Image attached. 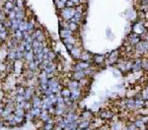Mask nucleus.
<instances>
[{"instance_id":"1","label":"nucleus","mask_w":148,"mask_h":130,"mask_svg":"<svg viewBox=\"0 0 148 130\" xmlns=\"http://www.w3.org/2000/svg\"><path fill=\"white\" fill-rule=\"evenodd\" d=\"M144 22L145 21H143V20H138L137 19V21H135L132 24V26H131L132 33H134V34H136L138 36H141L143 33H145L147 30H146V28L144 26Z\"/></svg>"},{"instance_id":"2","label":"nucleus","mask_w":148,"mask_h":130,"mask_svg":"<svg viewBox=\"0 0 148 130\" xmlns=\"http://www.w3.org/2000/svg\"><path fill=\"white\" fill-rule=\"evenodd\" d=\"M119 57H120V52H119V50H114V51H112V52L109 54L108 58L106 59V60H107V64L113 65V64L117 63V61L118 60Z\"/></svg>"},{"instance_id":"3","label":"nucleus","mask_w":148,"mask_h":130,"mask_svg":"<svg viewBox=\"0 0 148 130\" xmlns=\"http://www.w3.org/2000/svg\"><path fill=\"white\" fill-rule=\"evenodd\" d=\"M141 40V39H140V36H138V35H136V34H134V33H129L128 34V36L126 37V39H125V41H127L128 43H130L131 45H135V44H137L139 41Z\"/></svg>"},{"instance_id":"4","label":"nucleus","mask_w":148,"mask_h":130,"mask_svg":"<svg viewBox=\"0 0 148 130\" xmlns=\"http://www.w3.org/2000/svg\"><path fill=\"white\" fill-rule=\"evenodd\" d=\"M82 51H83L82 46H77V45H76V46H74V47L69 51V53H70L71 57H72L74 60H78V61H79Z\"/></svg>"},{"instance_id":"5","label":"nucleus","mask_w":148,"mask_h":130,"mask_svg":"<svg viewBox=\"0 0 148 130\" xmlns=\"http://www.w3.org/2000/svg\"><path fill=\"white\" fill-rule=\"evenodd\" d=\"M142 64H143V58L142 57H137V58H134L133 59V66H132V69L131 71L132 72H138L140 71L142 68Z\"/></svg>"},{"instance_id":"6","label":"nucleus","mask_w":148,"mask_h":130,"mask_svg":"<svg viewBox=\"0 0 148 130\" xmlns=\"http://www.w3.org/2000/svg\"><path fill=\"white\" fill-rule=\"evenodd\" d=\"M83 96V91H82V88H78L76 90H73L71 91V100L73 102H78L80 101V99L82 98Z\"/></svg>"},{"instance_id":"7","label":"nucleus","mask_w":148,"mask_h":130,"mask_svg":"<svg viewBox=\"0 0 148 130\" xmlns=\"http://www.w3.org/2000/svg\"><path fill=\"white\" fill-rule=\"evenodd\" d=\"M117 68L121 73H125L126 72V59L119 57L118 60L117 61Z\"/></svg>"},{"instance_id":"8","label":"nucleus","mask_w":148,"mask_h":130,"mask_svg":"<svg viewBox=\"0 0 148 130\" xmlns=\"http://www.w3.org/2000/svg\"><path fill=\"white\" fill-rule=\"evenodd\" d=\"M114 116H115V113H114L112 110H110V109L102 110V111L99 113V117H101V118L104 119V120H110V119H112Z\"/></svg>"},{"instance_id":"9","label":"nucleus","mask_w":148,"mask_h":130,"mask_svg":"<svg viewBox=\"0 0 148 130\" xmlns=\"http://www.w3.org/2000/svg\"><path fill=\"white\" fill-rule=\"evenodd\" d=\"M84 77H86V74H85L84 70L76 71V72H71V79H72V80L80 81V80L83 79Z\"/></svg>"},{"instance_id":"10","label":"nucleus","mask_w":148,"mask_h":130,"mask_svg":"<svg viewBox=\"0 0 148 130\" xmlns=\"http://www.w3.org/2000/svg\"><path fill=\"white\" fill-rule=\"evenodd\" d=\"M106 59H107V57L105 55H103V54H96V55L93 56L92 60H93L95 65H102L106 61Z\"/></svg>"},{"instance_id":"11","label":"nucleus","mask_w":148,"mask_h":130,"mask_svg":"<svg viewBox=\"0 0 148 130\" xmlns=\"http://www.w3.org/2000/svg\"><path fill=\"white\" fill-rule=\"evenodd\" d=\"M80 120H89V121H92L94 118H93V112L91 110H83L81 115L79 116Z\"/></svg>"},{"instance_id":"12","label":"nucleus","mask_w":148,"mask_h":130,"mask_svg":"<svg viewBox=\"0 0 148 130\" xmlns=\"http://www.w3.org/2000/svg\"><path fill=\"white\" fill-rule=\"evenodd\" d=\"M92 59H93V55H92L89 51L83 50L82 53H81V56H80V59H79V60H81V61H90V62H91Z\"/></svg>"},{"instance_id":"13","label":"nucleus","mask_w":148,"mask_h":130,"mask_svg":"<svg viewBox=\"0 0 148 130\" xmlns=\"http://www.w3.org/2000/svg\"><path fill=\"white\" fill-rule=\"evenodd\" d=\"M67 87H68L71 91L76 90V89H78V88H81V87H80V84H79V81L72 80V79L69 80V82H68V84H67Z\"/></svg>"},{"instance_id":"14","label":"nucleus","mask_w":148,"mask_h":130,"mask_svg":"<svg viewBox=\"0 0 148 130\" xmlns=\"http://www.w3.org/2000/svg\"><path fill=\"white\" fill-rule=\"evenodd\" d=\"M79 84H80V87L83 89V88H86V87H89L91 85V80H90V77H84L83 79H81L79 81Z\"/></svg>"},{"instance_id":"15","label":"nucleus","mask_w":148,"mask_h":130,"mask_svg":"<svg viewBox=\"0 0 148 130\" xmlns=\"http://www.w3.org/2000/svg\"><path fill=\"white\" fill-rule=\"evenodd\" d=\"M90 125H91V121H89V120H79L78 121V128H80V129L88 128V127H90Z\"/></svg>"},{"instance_id":"16","label":"nucleus","mask_w":148,"mask_h":130,"mask_svg":"<svg viewBox=\"0 0 148 130\" xmlns=\"http://www.w3.org/2000/svg\"><path fill=\"white\" fill-rule=\"evenodd\" d=\"M40 118H41L44 122H46V121L50 118V113H49V111H48V110H43L42 113H41V115H40Z\"/></svg>"},{"instance_id":"17","label":"nucleus","mask_w":148,"mask_h":130,"mask_svg":"<svg viewBox=\"0 0 148 130\" xmlns=\"http://www.w3.org/2000/svg\"><path fill=\"white\" fill-rule=\"evenodd\" d=\"M77 63H78V65H79V66H80L83 70H85V69H87V68H89V67L92 66L90 61H81V60H79Z\"/></svg>"},{"instance_id":"18","label":"nucleus","mask_w":148,"mask_h":130,"mask_svg":"<svg viewBox=\"0 0 148 130\" xmlns=\"http://www.w3.org/2000/svg\"><path fill=\"white\" fill-rule=\"evenodd\" d=\"M60 95H61L63 98L71 97V90H70L68 87H64V88L60 91Z\"/></svg>"},{"instance_id":"19","label":"nucleus","mask_w":148,"mask_h":130,"mask_svg":"<svg viewBox=\"0 0 148 130\" xmlns=\"http://www.w3.org/2000/svg\"><path fill=\"white\" fill-rule=\"evenodd\" d=\"M135 100V106H134V110L142 108L144 106V100L142 99H134Z\"/></svg>"},{"instance_id":"20","label":"nucleus","mask_w":148,"mask_h":130,"mask_svg":"<svg viewBox=\"0 0 148 130\" xmlns=\"http://www.w3.org/2000/svg\"><path fill=\"white\" fill-rule=\"evenodd\" d=\"M137 10L139 11H143V12H147L148 11V4H138L137 5Z\"/></svg>"},{"instance_id":"21","label":"nucleus","mask_w":148,"mask_h":130,"mask_svg":"<svg viewBox=\"0 0 148 130\" xmlns=\"http://www.w3.org/2000/svg\"><path fill=\"white\" fill-rule=\"evenodd\" d=\"M137 19H138V20H143V21H146V19H145V12L137 10Z\"/></svg>"},{"instance_id":"22","label":"nucleus","mask_w":148,"mask_h":130,"mask_svg":"<svg viewBox=\"0 0 148 130\" xmlns=\"http://www.w3.org/2000/svg\"><path fill=\"white\" fill-rule=\"evenodd\" d=\"M112 130H123L122 124L120 122H116L115 125L112 127Z\"/></svg>"},{"instance_id":"23","label":"nucleus","mask_w":148,"mask_h":130,"mask_svg":"<svg viewBox=\"0 0 148 130\" xmlns=\"http://www.w3.org/2000/svg\"><path fill=\"white\" fill-rule=\"evenodd\" d=\"M84 72H85V74H86V76L87 77H91L93 74H94V70H93V67L91 66V67H89V68H87V69H85L84 70Z\"/></svg>"},{"instance_id":"24","label":"nucleus","mask_w":148,"mask_h":130,"mask_svg":"<svg viewBox=\"0 0 148 130\" xmlns=\"http://www.w3.org/2000/svg\"><path fill=\"white\" fill-rule=\"evenodd\" d=\"M136 118L141 119L145 124H148V115H137Z\"/></svg>"},{"instance_id":"25","label":"nucleus","mask_w":148,"mask_h":130,"mask_svg":"<svg viewBox=\"0 0 148 130\" xmlns=\"http://www.w3.org/2000/svg\"><path fill=\"white\" fill-rule=\"evenodd\" d=\"M126 129H127V130H139V129L135 126V124H134L133 122H132V123H129V124L127 125Z\"/></svg>"},{"instance_id":"26","label":"nucleus","mask_w":148,"mask_h":130,"mask_svg":"<svg viewBox=\"0 0 148 130\" xmlns=\"http://www.w3.org/2000/svg\"><path fill=\"white\" fill-rule=\"evenodd\" d=\"M51 129H53V124L44 123V130H51Z\"/></svg>"},{"instance_id":"27","label":"nucleus","mask_w":148,"mask_h":130,"mask_svg":"<svg viewBox=\"0 0 148 130\" xmlns=\"http://www.w3.org/2000/svg\"><path fill=\"white\" fill-rule=\"evenodd\" d=\"M140 4H148V0H138Z\"/></svg>"},{"instance_id":"28","label":"nucleus","mask_w":148,"mask_h":130,"mask_svg":"<svg viewBox=\"0 0 148 130\" xmlns=\"http://www.w3.org/2000/svg\"><path fill=\"white\" fill-rule=\"evenodd\" d=\"M143 107H148V100H144V106Z\"/></svg>"},{"instance_id":"29","label":"nucleus","mask_w":148,"mask_h":130,"mask_svg":"<svg viewBox=\"0 0 148 130\" xmlns=\"http://www.w3.org/2000/svg\"><path fill=\"white\" fill-rule=\"evenodd\" d=\"M77 130H81V129H80V128H78V127H77Z\"/></svg>"},{"instance_id":"30","label":"nucleus","mask_w":148,"mask_h":130,"mask_svg":"<svg viewBox=\"0 0 148 130\" xmlns=\"http://www.w3.org/2000/svg\"><path fill=\"white\" fill-rule=\"evenodd\" d=\"M62 130H63V129H62Z\"/></svg>"}]
</instances>
